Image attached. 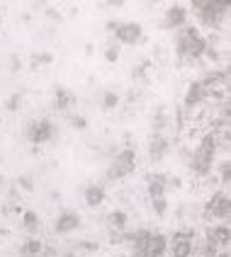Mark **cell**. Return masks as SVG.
<instances>
[{"mask_svg": "<svg viewBox=\"0 0 231 257\" xmlns=\"http://www.w3.org/2000/svg\"><path fill=\"white\" fill-rule=\"evenodd\" d=\"M207 51V39L197 32V27H185L178 34V54L183 58H200Z\"/></svg>", "mask_w": 231, "mask_h": 257, "instance_id": "cell-1", "label": "cell"}, {"mask_svg": "<svg viewBox=\"0 0 231 257\" xmlns=\"http://www.w3.org/2000/svg\"><path fill=\"white\" fill-rule=\"evenodd\" d=\"M117 104H119V95L107 90V92L102 95V109H107V112H110V109H115Z\"/></svg>", "mask_w": 231, "mask_h": 257, "instance_id": "cell-22", "label": "cell"}, {"mask_svg": "<svg viewBox=\"0 0 231 257\" xmlns=\"http://www.w3.org/2000/svg\"><path fill=\"white\" fill-rule=\"evenodd\" d=\"M127 221H129V218H127L124 211H112V214L107 216V228L117 235V233H122V230L127 228Z\"/></svg>", "mask_w": 231, "mask_h": 257, "instance_id": "cell-16", "label": "cell"}, {"mask_svg": "<svg viewBox=\"0 0 231 257\" xmlns=\"http://www.w3.org/2000/svg\"><path fill=\"white\" fill-rule=\"evenodd\" d=\"M0 126H3V121H0Z\"/></svg>", "mask_w": 231, "mask_h": 257, "instance_id": "cell-30", "label": "cell"}, {"mask_svg": "<svg viewBox=\"0 0 231 257\" xmlns=\"http://www.w3.org/2000/svg\"><path fill=\"white\" fill-rule=\"evenodd\" d=\"M71 126L73 128H88V119L86 116H71Z\"/></svg>", "mask_w": 231, "mask_h": 257, "instance_id": "cell-26", "label": "cell"}, {"mask_svg": "<svg viewBox=\"0 0 231 257\" xmlns=\"http://www.w3.org/2000/svg\"><path fill=\"white\" fill-rule=\"evenodd\" d=\"M136 170V153L131 148H124L119 156H115L112 165L107 168V180H122Z\"/></svg>", "mask_w": 231, "mask_h": 257, "instance_id": "cell-4", "label": "cell"}, {"mask_svg": "<svg viewBox=\"0 0 231 257\" xmlns=\"http://www.w3.org/2000/svg\"><path fill=\"white\" fill-rule=\"evenodd\" d=\"M20 185H25V189H32V182H29V177H22V180H20Z\"/></svg>", "mask_w": 231, "mask_h": 257, "instance_id": "cell-29", "label": "cell"}, {"mask_svg": "<svg viewBox=\"0 0 231 257\" xmlns=\"http://www.w3.org/2000/svg\"><path fill=\"white\" fill-rule=\"evenodd\" d=\"M151 201H153V211H156V214L159 216L166 214V209H168V206H166V199H163V197H161V199H151Z\"/></svg>", "mask_w": 231, "mask_h": 257, "instance_id": "cell-25", "label": "cell"}, {"mask_svg": "<svg viewBox=\"0 0 231 257\" xmlns=\"http://www.w3.org/2000/svg\"><path fill=\"white\" fill-rule=\"evenodd\" d=\"M22 228L27 230V233H37V230L42 228L39 216L34 214V211H25V214H22Z\"/></svg>", "mask_w": 231, "mask_h": 257, "instance_id": "cell-20", "label": "cell"}, {"mask_svg": "<svg viewBox=\"0 0 231 257\" xmlns=\"http://www.w3.org/2000/svg\"><path fill=\"white\" fill-rule=\"evenodd\" d=\"M207 240H209V245L212 247H217V245H229L231 240V233H229V226H217V228H212L209 233H207Z\"/></svg>", "mask_w": 231, "mask_h": 257, "instance_id": "cell-13", "label": "cell"}, {"mask_svg": "<svg viewBox=\"0 0 231 257\" xmlns=\"http://www.w3.org/2000/svg\"><path fill=\"white\" fill-rule=\"evenodd\" d=\"M54 136H56V126H54V121H49V119H34V121H29L27 139L34 143V146L49 143Z\"/></svg>", "mask_w": 231, "mask_h": 257, "instance_id": "cell-5", "label": "cell"}, {"mask_svg": "<svg viewBox=\"0 0 231 257\" xmlns=\"http://www.w3.org/2000/svg\"><path fill=\"white\" fill-rule=\"evenodd\" d=\"M190 255H192V243L190 240H175L173 257H190Z\"/></svg>", "mask_w": 231, "mask_h": 257, "instance_id": "cell-21", "label": "cell"}, {"mask_svg": "<svg viewBox=\"0 0 231 257\" xmlns=\"http://www.w3.org/2000/svg\"><path fill=\"white\" fill-rule=\"evenodd\" d=\"M81 226V216L78 214H73V211H63V214L56 218V226H54V230L56 233H71V230H75Z\"/></svg>", "mask_w": 231, "mask_h": 257, "instance_id": "cell-10", "label": "cell"}, {"mask_svg": "<svg viewBox=\"0 0 231 257\" xmlns=\"http://www.w3.org/2000/svg\"><path fill=\"white\" fill-rule=\"evenodd\" d=\"M83 197H86V204H88V206L98 209L102 201H105V187H100V185H88L86 192H83Z\"/></svg>", "mask_w": 231, "mask_h": 257, "instance_id": "cell-14", "label": "cell"}, {"mask_svg": "<svg viewBox=\"0 0 231 257\" xmlns=\"http://www.w3.org/2000/svg\"><path fill=\"white\" fill-rule=\"evenodd\" d=\"M58 112H66L68 107L75 104V95H73L71 90H66V87H56V100H54Z\"/></svg>", "mask_w": 231, "mask_h": 257, "instance_id": "cell-15", "label": "cell"}, {"mask_svg": "<svg viewBox=\"0 0 231 257\" xmlns=\"http://www.w3.org/2000/svg\"><path fill=\"white\" fill-rule=\"evenodd\" d=\"M214 153H217V136L209 134V136L202 139V143L197 146V151H195V156H192V163H190L192 172L209 175L212 165H214Z\"/></svg>", "mask_w": 231, "mask_h": 257, "instance_id": "cell-2", "label": "cell"}, {"mask_svg": "<svg viewBox=\"0 0 231 257\" xmlns=\"http://www.w3.org/2000/svg\"><path fill=\"white\" fill-rule=\"evenodd\" d=\"M166 151H168V141L163 139V136H153L151 139V160L156 163L161 158L166 156Z\"/></svg>", "mask_w": 231, "mask_h": 257, "instance_id": "cell-18", "label": "cell"}, {"mask_svg": "<svg viewBox=\"0 0 231 257\" xmlns=\"http://www.w3.org/2000/svg\"><path fill=\"white\" fill-rule=\"evenodd\" d=\"M192 8H195V13L200 15V22L207 25V27H217L221 22V17L229 10L226 3H217V0H195Z\"/></svg>", "mask_w": 231, "mask_h": 257, "instance_id": "cell-3", "label": "cell"}, {"mask_svg": "<svg viewBox=\"0 0 231 257\" xmlns=\"http://www.w3.org/2000/svg\"><path fill=\"white\" fill-rule=\"evenodd\" d=\"M219 170H221V180H224V182H229V163H221V165H219Z\"/></svg>", "mask_w": 231, "mask_h": 257, "instance_id": "cell-27", "label": "cell"}, {"mask_svg": "<svg viewBox=\"0 0 231 257\" xmlns=\"http://www.w3.org/2000/svg\"><path fill=\"white\" fill-rule=\"evenodd\" d=\"M22 257H39L42 255V240H37V238H29L22 243Z\"/></svg>", "mask_w": 231, "mask_h": 257, "instance_id": "cell-19", "label": "cell"}, {"mask_svg": "<svg viewBox=\"0 0 231 257\" xmlns=\"http://www.w3.org/2000/svg\"><path fill=\"white\" fill-rule=\"evenodd\" d=\"M51 61H54V56H51V54H34V56L29 58L32 68H39L42 63H51Z\"/></svg>", "mask_w": 231, "mask_h": 257, "instance_id": "cell-23", "label": "cell"}, {"mask_svg": "<svg viewBox=\"0 0 231 257\" xmlns=\"http://www.w3.org/2000/svg\"><path fill=\"white\" fill-rule=\"evenodd\" d=\"M168 247V238L163 233H151L146 240V257H161Z\"/></svg>", "mask_w": 231, "mask_h": 257, "instance_id": "cell-9", "label": "cell"}, {"mask_svg": "<svg viewBox=\"0 0 231 257\" xmlns=\"http://www.w3.org/2000/svg\"><path fill=\"white\" fill-rule=\"evenodd\" d=\"M204 214L209 216V218H217V221H224V218H229L231 214V201L226 194H221L217 192L212 199L207 201V209H204Z\"/></svg>", "mask_w": 231, "mask_h": 257, "instance_id": "cell-6", "label": "cell"}, {"mask_svg": "<svg viewBox=\"0 0 231 257\" xmlns=\"http://www.w3.org/2000/svg\"><path fill=\"white\" fill-rule=\"evenodd\" d=\"M204 97V87L202 83H190L188 95H185V107H195L197 102Z\"/></svg>", "mask_w": 231, "mask_h": 257, "instance_id": "cell-17", "label": "cell"}, {"mask_svg": "<svg viewBox=\"0 0 231 257\" xmlns=\"http://www.w3.org/2000/svg\"><path fill=\"white\" fill-rule=\"evenodd\" d=\"M20 102H22V92H15L13 97L5 102V109H8V112H17V109H20Z\"/></svg>", "mask_w": 231, "mask_h": 257, "instance_id": "cell-24", "label": "cell"}, {"mask_svg": "<svg viewBox=\"0 0 231 257\" xmlns=\"http://www.w3.org/2000/svg\"><path fill=\"white\" fill-rule=\"evenodd\" d=\"M105 56H107V61H110V63H115V61H117V56H119V51H117V46H112V49H107V54H105Z\"/></svg>", "mask_w": 231, "mask_h": 257, "instance_id": "cell-28", "label": "cell"}, {"mask_svg": "<svg viewBox=\"0 0 231 257\" xmlns=\"http://www.w3.org/2000/svg\"><path fill=\"white\" fill-rule=\"evenodd\" d=\"M115 37L122 44H136L141 39V25L136 22H124V25H117L115 27Z\"/></svg>", "mask_w": 231, "mask_h": 257, "instance_id": "cell-8", "label": "cell"}, {"mask_svg": "<svg viewBox=\"0 0 231 257\" xmlns=\"http://www.w3.org/2000/svg\"><path fill=\"white\" fill-rule=\"evenodd\" d=\"M151 230H136L127 235V240L131 243V255L134 257H146V240H148Z\"/></svg>", "mask_w": 231, "mask_h": 257, "instance_id": "cell-11", "label": "cell"}, {"mask_svg": "<svg viewBox=\"0 0 231 257\" xmlns=\"http://www.w3.org/2000/svg\"><path fill=\"white\" fill-rule=\"evenodd\" d=\"M166 175H146V185H148V197L151 199H161L166 194Z\"/></svg>", "mask_w": 231, "mask_h": 257, "instance_id": "cell-12", "label": "cell"}, {"mask_svg": "<svg viewBox=\"0 0 231 257\" xmlns=\"http://www.w3.org/2000/svg\"><path fill=\"white\" fill-rule=\"evenodd\" d=\"M185 22H188V10L183 5H171L166 10V17H163V29L185 27Z\"/></svg>", "mask_w": 231, "mask_h": 257, "instance_id": "cell-7", "label": "cell"}]
</instances>
